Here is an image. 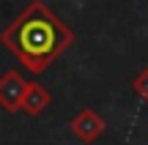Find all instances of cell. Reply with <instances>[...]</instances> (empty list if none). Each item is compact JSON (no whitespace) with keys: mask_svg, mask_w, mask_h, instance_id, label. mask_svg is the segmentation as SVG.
<instances>
[{"mask_svg":"<svg viewBox=\"0 0 148 145\" xmlns=\"http://www.w3.org/2000/svg\"><path fill=\"white\" fill-rule=\"evenodd\" d=\"M49 104H52L49 91H47L44 85H38V82H30V85H27V91H25V99H22L19 112L30 115V118H38V115H41Z\"/></svg>","mask_w":148,"mask_h":145,"instance_id":"obj_4","label":"cell"},{"mask_svg":"<svg viewBox=\"0 0 148 145\" xmlns=\"http://www.w3.org/2000/svg\"><path fill=\"white\" fill-rule=\"evenodd\" d=\"M27 85H30V82H27L16 69L3 71V77H0V107L8 110V112H19Z\"/></svg>","mask_w":148,"mask_h":145,"instance_id":"obj_3","label":"cell"},{"mask_svg":"<svg viewBox=\"0 0 148 145\" xmlns=\"http://www.w3.org/2000/svg\"><path fill=\"white\" fill-rule=\"evenodd\" d=\"M74 41L77 33L44 0H30L0 30V44L30 74L47 71Z\"/></svg>","mask_w":148,"mask_h":145,"instance_id":"obj_1","label":"cell"},{"mask_svg":"<svg viewBox=\"0 0 148 145\" xmlns=\"http://www.w3.org/2000/svg\"><path fill=\"white\" fill-rule=\"evenodd\" d=\"M132 91H134V93H137V96L148 104V66H145V69L132 80Z\"/></svg>","mask_w":148,"mask_h":145,"instance_id":"obj_5","label":"cell"},{"mask_svg":"<svg viewBox=\"0 0 148 145\" xmlns=\"http://www.w3.org/2000/svg\"><path fill=\"white\" fill-rule=\"evenodd\" d=\"M69 129H71V134L77 137L79 142L90 145V142H96L101 134H104L107 123H104V118H101V115L96 112L93 107H82L79 112H74V118H71Z\"/></svg>","mask_w":148,"mask_h":145,"instance_id":"obj_2","label":"cell"}]
</instances>
